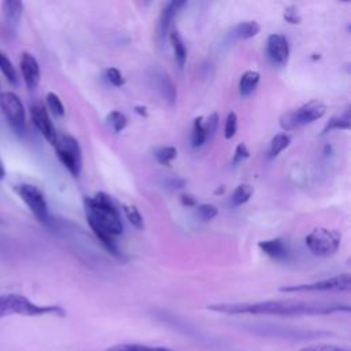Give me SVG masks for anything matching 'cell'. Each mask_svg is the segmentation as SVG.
Listing matches in <instances>:
<instances>
[{"label":"cell","instance_id":"6da1fadb","mask_svg":"<svg viewBox=\"0 0 351 351\" xmlns=\"http://www.w3.org/2000/svg\"><path fill=\"white\" fill-rule=\"evenodd\" d=\"M208 310L228 315H274V317H303L326 315L337 311H350L348 304L302 302V300H263L254 303H217L207 306Z\"/></svg>","mask_w":351,"mask_h":351},{"label":"cell","instance_id":"7a4b0ae2","mask_svg":"<svg viewBox=\"0 0 351 351\" xmlns=\"http://www.w3.org/2000/svg\"><path fill=\"white\" fill-rule=\"evenodd\" d=\"M84 206L89 225H96L114 237L122 234L123 223L121 214L107 193L97 192L92 197H85Z\"/></svg>","mask_w":351,"mask_h":351},{"label":"cell","instance_id":"3957f363","mask_svg":"<svg viewBox=\"0 0 351 351\" xmlns=\"http://www.w3.org/2000/svg\"><path fill=\"white\" fill-rule=\"evenodd\" d=\"M64 315V310L59 306H41L23 295L18 293H0V318L10 315H25V317H38V315Z\"/></svg>","mask_w":351,"mask_h":351},{"label":"cell","instance_id":"277c9868","mask_svg":"<svg viewBox=\"0 0 351 351\" xmlns=\"http://www.w3.org/2000/svg\"><path fill=\"white\" fill-rule=\"evenodd\" d=\"M326 114V106L318 100H310L296 110L284 112L280 118L282 130H295L307 123H311Z\"/></svg>","mask_w":351,"mask_h":351},{"label":"cell","instance_id":"5b68a950","mask_svg":"<svg viewBox=\"0 0 351 351\" xmlns=\"http://www.w3.org/2000/svg\"><path fill=\"white\" fill-rule=\"evenodd\" d=\"M14 191L21 197V200L29 207L32 214L36 217L38 222L45 226L51 225V215L48 211V203L43 191L32 184H18L15 185Z\"/></svg>","mask_w":351,"mask_h":351},{"label":"cell","instance_id":"8992f818","mask_svg":"<svg viewBox=\"0 0 351 351\" xmlns=\"http://www.w3.org/2000/svg\"><path fill=\"white\" fill-rule=\"evenodd\" d=\"M306 245L310 252L315 256H330L333 255L341 241V236L337 230L328 228H315L306 236Z\"/></svg>","mask_w":351,"mask_h":351},{"label":"cell","instance_id":"52a82bcc","mask_svg":"<svg viewBox=\"0 0 351 351\" xmlns=\"http://www.w3.org/2000/svg\"><path fill=\"white\" fill-rule=\"evenodd\" d=\"M55 151L58 159L69 170L73 177H78L82 169V152L78 141L69 134L58 136L55 143Z\"/></svg>","mask_w":351,"mask_h":351},{"label":"cell","instance_id":"ba28073f","mask_svg":"<svg viewBox=\"0 0 351 351\" xmlns=\"http://www.w3.org/2000/svg\"><path fill=\"white\" fill-rule=\"evenodd\" d=\"M0 110L15 134L26 133V111L22 100L14 92L0 93Z\"/></svg>","mask_w":351,"mask_h":351},{"label":"cell","instance_id":"9c48e42d","mask_svg":"<svg viewBox=\"0 0 351 351\" xmlns=\"http://www.w3.org/2000/svg\"><path fill=\"white\" fill-rule=\"evenodd\" d=\"M248 330L261 336H270V337H281V339H296V340H306V339H315L321 336V332L317 330H306L299 328L282 326V325H273V324H248Z\"/></svg>","mask_w":351,"mask_h":351},{"label":"cell","instance_id":"30bf717a","mask_svg":"<svg viewBox=\"0 0 351 351\" xmlns=\"http://www.w3.org/2000/svg\"><path fill=\"white\" fill-rule=\"evenodd\" d=\"M351 276L348 273L337 274L330 278H324L319 281L308 284L288 285L280 288L281 292H328V291H350Z\"/></svg>","mask_w":351,"mask_h":351},{"label":"cell","instance_id":"8fae6325","mask_svg":"<svg viewBox=\"0 0 351 351\" xmlns=\"http://www.w3.org/2000/svg\"><path fill=\"white\" fill-rule=\"evenodd\" d=\"M266 55L273 66L282 67L289 58V44L284 34L273 33L266 40Z\"/></svg>","mask_w":351,"mask_h":351},{"label":"cell","instance_id":"7c38bea8","mask_svg":"<svg viewBox=\"0 0 351 351\" xmlns=\"http://www.w3.org/2000/svg\"><path fill=\"white\" fill-rule=\"evenodd\" d=\"M30 117L34 126L38 129L41 136L52 145H55L58 140V132L55 125L48 114V110L43 104H33L30 106Z\"/></svg>","mask_w":351,"mask_h":351},{"label":"cell","instance_id":"4fadbf2b","mask_svg":"<svg viewBox=\"0 0 351 351\" xmlns=\"http://www.w3.org/2000/svg\"><path fill=\"white\" fill-rule=\"evenodd\" d=\"M19 69L27 89L34 90L40 82V75H41L40 64L37 59L29 52H22L21 60H19Z\"/></svg>","mask_w":351,"mask_h":351},{"label":"cell","instance_id":"5bb4252c","mask_svg":"<svg viewBox=\"0 0 351 351\" xmlns=\"http://www.w3.org/2000/svg\"><path fill=\"white\" fill-rule=\"evenodd\" d=\"M259 250L267 255L269 258L278 261V262H285L288 261L291 255V247L289 243L285 239L276 237V239H269V240H262L258 243Z\"/></svg>","mask_w":351,"mask_h":351},{"label":"cell","instance_id":"9a60e30c","mask_svg":"<svg viewBox=\"0 0 351 351\" xmlns=\"http://www.w3.org/2000/svg\"><path fill=\"white\" fill-rule=\"evenodd\" d=\"M185 5H186V1H169L163 7V10L159 15V21H158V36L160 40H165L171 21Z\"/></svg>","mask_w":351,"mask_h":351},{"label":"cell","instance_id":"2e32d148","mask_svg":"<svg viewBox=\"0 0 351 351\" xmlns=\"http://www.w3.org/2000/svg\"><path fill=\"white\" fill-rule=\"evenodd\" d=\"M3 16L5 21V25L10 29H15L21 21V16L23 14V4L21 1H3L1 3Z\"/></svg>","mask_w":351,"mask_h":351},{"label":"cell","instance_id":"e0dca14e","mask_svg":"<svg viewBox=\"0 0 351 351\" xmlns=\"http://www.w3.org/2000/svg\"><path fill=\"white\" fill-rule=\"evenodd\" d=\"M261 30V26L258 25V22L255 21H245V22H240L237 23L232 32L230 36L236 40H247L251 37H255Z\"/></svg>","mask_w":351,"mask_h":351},{"label":"cell","instance_id":"ac0fdd59","mask_svg":"<svg viewBox=\"0 0 351 351\" xmlns=\"http://www.w3.org/2000/svg\"><path fill=\"white\" fill-rule=\"evenodd\" d=\"M261 80V75L258 71L255 70H247L245 73H243V75L240 77L239 81V92L243 97L250 96L258 86Z\"/></svg>","mask_w":351,"mask_h":351},{"label":"cell","instance_id":"d6986e66","mask_svg":"<svg viewBox=\"0 0 351 351\" xmlns=\"http://www.w3.org/2000/svg\"><path fill=\"white\" fill-rule=\"evenodd\" d=\"M170 38V44H171V48H173V52H174V60L178 66V69H182L185 66V62H186V48H185V44L180 36L178 32L173 30L169 36Z\"/></svg>","mask_w":351,"mask_h":351},{"label":"cell","instance_id":"ffe728a7","mask_svg":"<svg viewBox=\"0 0 351 351\" xmlns=\"http://www.w3.org/2000/svg\"><path fill=\"white\" fill-rule=\"evenodd\" d=\"M90 226V229H92V232L95 233V236L99 239V241L101 243V245L108 251V254H111L112 256H115V258H119V250H118V245H117V243H115V240H114V236H111L110 233H107L106 230H103V229H100L99 226H96V225H89Z\"/></svg>","mask_w":351,"mask_h":351},{"label":"cell","instance_id":"44dd1931","mask_svg":"<svg viewBox=\"0 0 351 351\" xmlns=\"http://www.w3.org/2000/svg\"><path fill=\"white\" fill-rule=\"evenodd\" d=\"M158 86H159L162 96L165 97V100L170 104H174L176 97H177V89H176V85L173 84L171 78L167 74H160L159 80H158Z\"/></svg>","mask_w":351,"mask_h":351},{"label":"cell","instance_id":"7402d4cb","mask_svg":"<svg viewBox=\"0 0 351 351\" xmlns=\"http://www.w3.org/2000/svg\"><path fill=\"white\" fill-rule=\"evenodd\" d=\"M252 193H254V186L252 185H250V184H240V185H237L234 188L232 196H230L232 206H234V207L243 206L244 203H247L250 200Z\"/></svg>","mask_w":351,"mask_h":351},{"label":"cell","instance_id":"603a6c76","mask_svg":"<svg viewBox=\"0 0 351 351\" xmlns=\"http://www.w3.org/2000/svg\"><path fill=\"white\" fill-rule=\"evenodd\" d=\"M0 71L4 74L5 80L11 84V85H18V74L16 70L12 64V62L8 59V56L5 53H3L0 51Z\"/></svg>","mask_w":351,"mask_h":351},{"label":"cell","instance_id":"cb8c5ba5","mask_svg":"<svg viewBox=\"0 0 351 351\" xmlns=\"http://www.w3.org/2000/svg\"><path fill=\"white\" fill-rule=\"evenodd\" d=\"M291 143V138L285 133H278L271 138L270 147H269V158L278 156Z\"/></svg>","mask_w":351,"mask_h":351},{"label":"cell","instance_id":"d4e9b609","mask_svg":"<svg viewBox=\"0 0 351 351\" xmlns=\"http://www.w3.org/2000/svg\"><path fill=\"white\" fill-rule=\"evenodd\" d=\"M106 122H107L108 128H110L114 133L122 132V130L126 128V125H128V119H126L125 114L121 112V111H117V110L111 111V112L107 115Z\"/></svg>","mask_w":351,"mask_h":351},{"label":"cell","instance_id":"484cf974","mask_svg":"<svg viewBox=\"0 0 351 351\" xmlns=\"http://www.w3.org/2000/svg\"><path fill=\"white\" fill-rule=\"evenodd\" d=\"M206 143L204 129H203V117H197L193 121L192 125V133H191V144L193 148H199Z\"/></svg>","mask_w":351,"mask_h":351},{"label":"cell","instance_id":"4316f807","mask_svg":"<svg viewBox=\"0 0 351 351\" xmlns=\"http://www.w3.org/2000/svg\"><path fill=\"white\" fill-rule=\"evenodd\" d=\"M101 351H173L165 347H154L145 344H117Z\"/></svg>","mask_w":351,"mask_h":351},{"label":"cell","instance_id":"83f0119b","mask_svg":"<svg viewBox=\"0 0 351 351\" xmlns=\"http://www.w3.org/2000/svg\"><path fill=\"white\" fill-rule=\"evenodd\" d=\"M122 211L129 221L130 225H133L136 229H143L144 228V219L138 211V208L133 204H122Z\"/></svg>","mask_w":351,"mask_h":351},{"label":"cell","instance_id":"f1b7e54d","mask_svg":"<svg viewBox=\"0 0 351 351\" xmlns=\"http://www.w3.org/2000/svg\"><path fill=\"white\" fill-rule=\"evenodd\" d=\"M350 115L348 112H346L344 115H339V117H333L329 119V122L325 125L322 133H328L330 130H348L350 129Z\"/></svg>","mask_w":351,"mask_h":351},{"label":"cell","instance_id":"f546056e","mask_svg":"<svg viewBox=\"0 0 351 351\" xmlns=\"http://www.w3.org/2000/svg\"><path fill=\"white\" fill-rule=\"evenodd\" d=\"M154 156L155 159L160 163V165H166L169 166L171 163L173 159H176L177 156V149L176 147L171 145H165V147H159L154 151Z\"/></svg>","mask_w":351,"mask_h":351},{"label":"cell","instance_id":"4dcf8cb0","mask_svg":"<svg viewBox=\"0 0 351 351\" xmlns=\"http://www.w3.org/2000/svg\"><path fill=\"white\" fill-rule=\"evenodd\" d=\"M45 101H47L48 110H49L55 117H63V115H64V106H63L60 97H59L56 93H53V92L47 93Z\"/></svg>","mask_w":351,"mask_h":351},{"label":"cell","instance_id":"1f68e13d","mask_svg":"<svg viewBox=\"0 0 351 351\" xmlns=\"http://www.w3.org/2000/svg\"><path fill=\"white\" fill-rule=\"evenodd\" d=\"M218 125H219V115L217 112H213L211 115H208V118L206 121H203L206 141H211L214 138V136L218 130Z\"/></svg>","mask_w":351,"mask_h":351},{"label":"cell","instance_id":"d6a6232c","mask_svg":"<svg viewBox=\"0 0 351 351\" xmlns=\"http://www.w3.org/2000/svg\"><path fill=\"white\" fill-rule=\"evenodd\" d=\"M236 130H237V115H236V112L230 111L226 115V121H225V130H223L225 138L226 140L233 138L236 134Z\"/></svg>","mask_w":351,"mask_h":351},{"label":"cell","instance_id":"836d02e7","mask_svg":"<svg viewBox=\"0 0 351 351\" xmlns=\"http://www.w3.org/2000/svg\"><path fill=\"white\" fill-rule=\"evenodd\" d=\"M197 215L200 219L203 221H210L213 219L217 214H218V208L214 206V204H210V203H203V204H199L197 206Z\"/></svg>","mask_w":351,"mask_h":351},{"label":"cell","instance_id":"e575fe53","mask_svg":"<svg viewBox=\"0 0 351 351\" xmlns=\"http://www.w3.org/2000/svg\"><path fill=\"white\" fill-rule=\"evenodd\" d=\"M106 78L114 86H122L125 84V78H123L122 73L117 67L107 69L106 70Z\"/></svg>","mask_w":351,"mask_h":351},{"label":"cell","instance_id":"d590c367","mask_svg":"<svg viewBox=\"0 0 351 351\" xmlns=\"http://www.w3.org/2000/svg\"><path fill=\"white\" fill-rule=\"evenodd\" d=\"M248 156H250V151H248L247 145H245L244 143H240V144L236 147L234 154H233V165L241 163V162L245 160Z\"/></svg>","mask_w":351,"mask_h":351},{"label":"cell","instance_id":"8d00e7d4","mask_svg":"<svg viewBox=\"0 0 351 351\" xmlns=\"http://www.w3.org/2000/svg\"><path fill=\"white\" fill-rule=\"evenodd\" d=\"M299 351H350V350L339 346H332V344H318V346H308V347L300 348Z\"/></svg>","mask_w":351,"mask_h":351},{"label":"cell","instance_id":"74e56055","mask_svg":"<svg viewBox=\"0 0 351 351\" xmlns=\"http://www.w3.org/2000/svg\"><path fill=\"white\" fill-rule=\"evenodd\" d=\"M282 16H284V19H285L288 23H292V25L300 22V16H299V14H298V10H296V7H293V5L287 7V8L284 10Z\"/></svg>","mask_w":351,"mask_h":351},{"label":"cell","instance_id":"f35d334b","mask_svg":"<svg viewBox=\"0 0 351 351\" xmlns=\"http://www.w3.org/2000/svg\"><path fill=\"white\" fill-rule=\"evenodd\" d=\"M181 202H182V204H184V206H188V207H193V206H196V199H195L193 196L188 195V193L181 195Z\"/></svg>","mask_w":351,"mask_h":351},{"label":"cell","instance_id":"ab89813d","mask_svg":"<svg viewBox=\"0 0 351 351\" xmlns=\"http://www.w3.org/2000/svg\"><path fill=\"white\" fill-rule=\"evenodd\" d=\"M184 185H185V181L181 178H176V180L170 181V186H173V188H182Z\"/></svg>","mask_w":351,"mask_h":351},{"label":"cell","instance_id":"60d3db41","mask_svg":"<svg viewBox=\"0 0 351 351\" xmlns=\"http://www.w3.org/2000/svg\"><path fill=\"white\" fill-rule=\"evenodd\" d=\"M134 111H136L138 115H141V117H147V115H148L145 106H136V107H134Z\"/></svg>","mask_w":351,"mask_h":351},{"label":"cell","instance_id":"b9f144b4","mask_svg":"<svg viewBox=\"0 0 351 351\" xmlns=\"http://www.w3.org/2000/svg\"><path fill=\"white\" fill-rule=\"evenodd\" d=\"M3 223H4V222H3V221H1V218H0V225H3Z\"/></svg>","mask_w":351,"mask_h":351}]
</instances>
